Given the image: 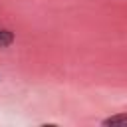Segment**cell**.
Listing matches in <instances>:
<instances>
[{"label":"cell","mask_w":127,"mask_h":127,"mask_svg":"<svg viewBox=\"0 0 127 127\" xmlns=\"http://www.w3.org/2000/svg\"><path fill=\"white\" fill-rule=\"evenodd\" d=\"M103 125L109 127V125H127V113L123 115H111L107 119H103Z\"/></svg>","instance_id":"6da1fadb"},{"label":"cell","mask_w":127,"mask_h":127,"mask_svg":"<svg viewBox=\"0 0 127 127\" xmlns=\"http://www.w3.org/2000/svg\"><path fill=\"white\" fill-rule=\"evenodd\" d=\"M14 42V34L10 32V30H4V28H0V48H6V46H10Z\"/></svg>","instance_id":"7a4b0ae2"}]
</instances>
